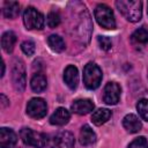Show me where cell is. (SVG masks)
Returning <instances> with one entry per match:
<instances>
[{
	"instance_id": "cell-6",
	"label": "cell",
	"mask_w": 148,
	"mask_h": 148,
	"mask_svg": "<svg viewBox=\"0 0 148 148\" xmlns=\"http://www.w3.org/2000/svg\"><path fill=\"white\" fill-rule=\"evenodd\" d=\"M12 81H13L14 88L18 92H22L24 90V88H25V67H24V64L18 59H15L13 61Z\"/></svg>"
},
{
	"instance_id": "cell-28",
	"label": "cell",
	"mask_w": 148,
	"mask_h": 148,
	"mask_svg": "<svg viewBox=\"0 0 148 148\" xmlns=\"http://www.w3.org/2000/svg\"><path fill=\"white\" fill-rule=\"evenodd\" d=\"M5 75V62H2V71H1V76Z\"/></svg>"
},
{
	"instance_id": "cell-2",
	"label": "cell",
	"mask_w": 148,
	"mask_h": 148,
	"mask_svg": "<svg viewBox=\"0 0 148 148\" xmlns=\"http://www.w3.org/2000/svg\"><path fill=\"white\" fill-rule=\"evenodd\" d=\"M102 81V71L95 62H88L83 69V83L88 89H96Z\"/></svg>"
},
{
	"instance_id": "cell-16",
	"label": "cell",
	"mask_w": 148,
	"mask_h": 148,
	"mask_svg": "<svg viewBox=\"0 0 148 148\" xmlns=\"http://www.w3.org/2000/svg\"><path fill=\"white\" fill-rule=\"evenodd\" d=\"M131 42L134 46L136 47H142L148 43V30L145 28H139L136 29L132 36H131Z\"/></svg>"
},
{
	"instance_id": "cell-15",
	"label": "cell",
	"mask_w": 148,
	"mask_h": 148,
	"mask_svg": "<svg viewBox=\"0 0 148 148\" xmlns=\"http://www.w3.org/2000/svg\"><path fill=\"white\" fill-rule=\"evenodd\" d=\"M80 143L84 147H89L96 142V134L89 125H84L80 132Z\"/></svg>"
},
{
	"instance_id": "cell-18",
	"label": "cell",
	"mask_w": 148,
	"mask_h": 148,
	"mask_svg": "<svg viewBox=\"0 0 148 148\" xmlns=\"http://www.w3.org/2000/svg\"><path fill=\"white\" fill-rule=\"evenodd\" d=\"M15 43H16V35L13 31H6L2 35V37H1V45H2V49L7 53H10L13 51Z\"/></svg>"
},
{
	"instance_id": "cell-12",
	"label": "cell",
	"mask_w": 148,
	"mask_h": 148,
	"mask_svg": "<svg viewBox=\"0 0 148 148\" xmlns=\"http://www.w3.org/2000/svg\"><path fill=\"white\" fill-rule=\"evenodd\" d=\"M64 81L71 89H75L79 83V72L73 65H68L64 72Z\"/></svg>"
},
{
	"instance_id": "cell-9",
	"label": "cell",
	"mask_w": 148,
	"mask_h": 148,
	"mask_svg": "<svg viewBox=\"0 0 148 148\" xmlns=\"http://www.w3.org/2000/svg\"><path fill=\"white\" fill-rule=\"evenodd\" d=\"M74 147V136L69 132L58 133L51 141V148H73Z\"/></svg>"
},
{
	"instance_id": "cell-5",
	"label": "cell",
	"mask_w": 148,
	"mask_h": 148,
	"mask_svg": "<svg viewBox=\"0 0 148 148\" xmlns=\"http://www.w3.org/2000/svg\"><path fill=\"white\" fill-rule=\"evenodd\" d=\"M23 22L27 29L40 30L44 27V16L34 7H28L23 13Z\"/></svg>"
},
{
	"instance_id": "cell-11",
	"label": "cell",
	"mask_w": 148,
	"mask_h": 148,
	"mask_svg": "<svg viewBox=\"0 0 148 148\" xmlns=\"http://www.w3.org/2000/svg\"><path fill=\"white\" fill-rule=\"evenodd\" d=\"M94 103L88 99V98H80V99H76L73 102L71 109L73 112L77 113V114H87L89 113L90 111L94 110Z\"/></svg>"
},
{
	"instance_id": "cell-14",
	"label": "cell",
	"mask_w": 148,
	"mask_h": 148,
	"mask_svg": "<svg viewBox=\"0 0 148 148\" xmlns=\"http://www.w3.org/2000/svg\"><path fill=\"white\" fill-rule=\"evenodd\" d=\"M123 126H124V128L127 132H130V133H136V132H139L141 130L142 124H141V121L139 120V118L135 114L130 113V114H126L124 117V119H123Z\"/></svg>"
},
{
	"instance_id": "cell-24",
	"label": "cell",
	"mask_w": 148,
	"mask_h": 148,
	"mask_svg": "<svg viewBox=\"0 0 148 148\" xmlns=\"http://www.w3.org/2000/svg\"><path fill=\"white\" fill-rule=\"evenodd\" d=\"M128 148H148V141L145 136H139L128 145Z\"/></svg>"
},
{
	"instance_id": "cell-7",
	"label": "cell",
	"mask_w": 148,
	"mask_h": 148,
	"mask_svg": "<svg viewBox=\"0 0 148 148\" xmlns=\"http://www.w3.org/2000/svg\"><path fill=\"white\" fill-rule=\"evenodd\" d=\"M46 112H47V105L43 98L39 97L31 98L27 104V113L34 119L43 118L46 114Z\"/></svg>"
},
{
	"instance_id": "cell-27",
	"label": "cell",
	"mask_w": 148,
	"mask_h": 148,
	"mask_svg": "<svg viewBox=\"0 0 148 148\" xmlns=\"http://www.w3.org/2000/svg\"><path fill=\"white\" fill-rule=\"evenodd\" d=\"M0 98H1V105H2V108H5V106L8 104V103H7V102H8V99L6 98V96H5V95H1V96H0Z\"/></svg>"
},
{
	"instance_id": "cell-4",
	"label": "cell",
	"mask_w": 148,
	"mask_h": 148,
	"mask_svg": "<svg viewBox=\"0 0 148 148\" xmlns=\"http://www.w3.org/2000/svg\"><path fill=\"white\" fill-rule=\"evenodd\" d=\"M22 141L31 147L35 148H43L47 143V136L44 133L40 132H35L31 128H22L20 132Z\"/></svg>"
},
{
	"instance_id": "cell-3",
	"label": "cell",
	"mask_w": 148,
	"mask_h": 148,
	"mask_svg": "<svg viewBox=\"0 0 148 148\" xmlns=\"http://www.w3.org/2000/svg\"><path fill=\"white\" fill-rule=\"evenodd\" d=\"M95 18L98 22V24L105 29L116 28V20L113 12L111 10L110 7H108L104 3H99L95 8Z\"/></svg>"
},
{
	"instance_id": "cell-17",
	"label": "cell",
	"mask_w": 148,
	"mask_h": 148,
	"mask_svg": "<svg viewBox=\"0 0 148 148\" xmlns=\"http://www.w3.org/2000/svg\"><path fill=\"white\" fill-rule=\"evenodd\" d=\"M3 16L7 18H15L20 13V5L16 1H6L3 3Z\"/></svg>"
},
{
	"instance_id": "cell-20",
	"label": "cell",
	"mask_w": 148,
	"mask_h": 148,
	"mask_svg": "<svg viewBox=\"0 0 148 148\" xmlns=\"http://www.w3.org/2000/svg\"><path fill=\"white\" fill-rule=\"evenodd\" d=\"M46 77L40 74V73H37L32 76L31 81H30V86H31V89L35 91V92H42L43 90H45L46 88Z\"/></svg>"
},
{
	"instance_id": "cell-21",
	"label": "cell",
	"mask_w": 148,
	"mask_h": 148,
	"mask_svg": "<svg viewBox=\"0 0 148 148\" xmlns=\"http://www.w3.org/2000/svg\"><path fill=\"white\" fill-rule=\"evenodd\" d=\"M47 44L56 52H61L65 50V42L59 35H51L47 38Z\"/></svg>"
},
{
	"instance_id": "cell-23",
	"label": "cell",
	"mask_w": 148,
	"mask_h": 148,
	"mask_svg": "<svg viewBox=\"0 0 148 148\" xmlns=\"http://www.w3.org/2000/svg\"><path fill=\"white\" fill-rule=\"evenodd\" d=\"M60 24V15L57 12H50L47 14V25L50 28H56Z\"/></svg>"
},
{
	"instance_id": "cell-13",
	"label": "cell",
	"mask_w": 148,
	"mask_h": 148,
	"mask_svg": "<svg viewBox=\"0 0 148 148\" xmlns=\"http://www.w3.org/2000/svg\"><path fill=\"white\" fill-rule=\"evenodd\" d=\"M69 118H71V113L68 110H66L65 108H58L50 117V123L52 125L62 126L68 123Z\"/></svg>"
},
{
	"instance_id": "cell-22",
	"label": "cell",
	"mask_w": 148,
	"mask_h": 148,
	"mask_svg": "<svg viewBox=\"0 0 148 148\" xmlns=\"http://www.w3.org/2000/svg\"><path fill=\"white\" fill-rule=\"evenodd\" d=\"M136 109L139 111L140 117L143 120L148 121V99H140L136 104Z\"/></svg>"
},
{
	"instance_id": "cell-1",
	"label": "cell",
	"mask_w": 148,
	"mask_h": 148,
	"mask_svg": "<svg viewBox=\"0 0 148 148\" xmlns=\"http://www.w3.org/2000/svg\"><path fill=\"white\" fill-rule=\"evenodd\" d=\"M118 10L130 22H138L142 16V2L138 0H118L116 1Z\"/></svg>"
},
{
	"instance_id": "cell-19",
	"label": "cell",
	"mask_w": 148,
	"mask_h": 148,
	"mask_svg": "<svg viewBox=\"0 0 148 148\" xmlns=\"http://www.w3.org/2000/svg\"><path fill=\"white\" fill-rule=\"evenodd\" d=\"M110 117H111V111L108 110V109L102 108V109L96 110V111L91 114V120H92V123H94L95 125L99 126V125L106 123V121L110 119Z\"/></svg>"
},
{
	"instance_id": "cell-10",
	"label": "cell",
	"mask_w": 148,
	"mask_h": 148,
	"mask_svg": "<svg viewBox=\"0 0 148 148\" xmlns=\"http://www.w3.org/2000/svg\"><path fill=\"white\" fill-rule=\"evenodd\" d=\"M17 142V135L10 128L0 130V148H13Z\"/></svg>"
},
{
	"instance_id": "cell-25",
	"label": "cell",
	"mask_w": 148,
	"mask_h": 148,
	"mask_svg": "<svg viewBox=\"0 0 148 148\" xmlns=\"http://www.w3.org/2000/svg\"><path fill=\"white\" fill-rule=\"evenodd\" d=\"M21 49H22V51H23L27 56H32V54L35 53V50H36L35 43L31 42V40H25V42H23V43L21 44Z\"/></svg>"
},
{
	"instance_id": "cell-26",
	"label": "cell",
	"mask_w": 148,
	"mask_h": 148,
	"mask_svg": "<svg viewBox=\"0 0 148 148\" xmlns=\"http://www.w3.org/2000/svg\"><path fill=\"white\" fill-rule=\"evenodd\" d=\"M98 44L101 46V49H103L104 51H109L111 49V39L109 37L105 36H99L98 37Z\"/></svg>"
},
{
	"instance_id": "cell-29",
	"label": "cell",
	"mask_w": 148,
	"mask_h": 148,
	"mask_svg": "<svg viewBox=\"0 0 148 148\" xmlns=\"http://www.w3.org/2000/svg\"><path fill=\"white\" fill-rule=\"evenodd\" d=\"M147 8H148V5H147ZM147 13H148V9H147Z\"/></svg>"
},
{
	"instance_id": "cell-8",
	"label": "cell",
	"mask_w": 148,
	"mask_h": 148,
	"mask_svg": "<svg viewBox=\"0 0 148 148\" xmlns=\"http://www.w3.org/2000/svg\"><path fill=\"white\" fill-rule=\"evenodd\" d=\"M120 86L116 82H108L105 88H104V95H103V99L106 104L109 105H114L119 102L120 98Z\"/></svg>"
}]
</instances>
